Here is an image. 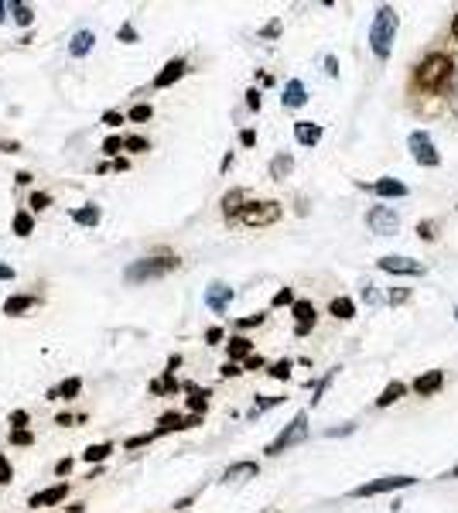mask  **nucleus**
I'll use <instances>...</instances> for the list:
<instances>
[{"label": "nucleus", "instance_id": "nucleus-1", "mask_svg": "<svg viewBox=\"0 0 458 513\" xmlns=\"http://www.w3.org/2000/svg\"><path fill=\"white\" fill-rule=\"evenodd\" d=\"M397 28H401V17H397V11H393V7H380V11H376V17H373V28H370V48L380 58L390 55L393 38H397Z\"/></svg>", "mask_w": 458, "mask_h": 513}, {"label": "nucleus", "instance_id": "nucleus-2", "mask_svg": "<svg viewBox=\"0 0 458 513\" xmlns=\"http://www.w3.org/2000/svg\"><path fill=\"white\" fill-rule=\"evenodd\" d=\"M178 271V256H147V260H134L127 267L130 285H144V281H158Z\"/></svg>", "mask_w": 458, "mask_h": 513}, {"label": "nucleus", "instance_id": "nucleus-3", "mask_svg": "<svg viewBox=\"0 0 458 513\" xmlns=\"http://www.w3.org/2000/svg\"><path fill=\"white\" fill-rule=\"evenodd\" d=\"M448 79H452V58L448 55H428L421 62V69H417V83L431 89V93L444 89Z\"/></svg>", "mask_w": 458, "mask_h": 513}, {"label": "nucleus", "instance_id": "nucleus-4", "mask_svg": "<svg viewBox=\"0 0 458 513\" xmlns=\"http://www.w3.org/2000/svg\"><path fill=\"white\" fill-rule=\"evenodd\" d=\"M304 438H308V414H294V421L267 445V456H281V452H287L291 445L304 442Z\"/></svg>", "mask_w": 458, "mask_h": 513}, {"label": "nucleus", "instance_id": "nucleus-5", "mask_svg": "<svg viewBox=\"0 0 458 513\" xmlns=\"http://www.w3.org/2000/svg\"><path fill=\"white\" fill-rule=\"evenodd\" d=\"M240 219L246 226H271V223L281 219V206L277 202H250V206H244Z\"/></svg>", "mask_w": 458, "mask_h": 513}, {"label": "nucleus", "instance_id": "nucleus-6", "mask_svg": "<svg viewBox=\"0 0 458 513\" xmlns=\"http://www.w3.org/2000/svg\"><path fill=\"white\" fill-rule=\"evenodd\" d=\"M414 486V476H387V479H373L353 489V497H376V493H393V489H407Z\"/></svg>", "mask_w": 458, "mask_h": 513}, {"label": "nucleus", "instance_id": "nucleus-7", "mask_svg": "<svg viewBox=\"0 0 458 513\" xmlns=\"http://www.w3.org/2000/svg\"><path fill=\"white\" fill-rule=\"evenodd\" d=\"M366 223H370L373 233H380V236H393L397 226H401V216L393 213L390 206H373L370 213H366Z\"/></svg>", "mask_w": 458, "mask_h": 513}, {"label": "nucleus", "instance_id": "nucleus-8", "mask_svg": "<svg viewBox=\"0 0 458 513\" xmlns=\"http://www.w3.org/2000/svg\"><path fill=\"white\" fill-rule=\"evenodd\" d=\"M407 147L414 151L417 157V165H428V168H434L442 157H438V151H434V141H431L424 130H414L411 137H407Z\"/></svg>", "mask_w": 458, "mask_h": 513}, {"label": "nucleus", "instance_id": "nucleus-9", "mask_svg": "<svg viewBox=\"0 0 458 513\" xmlns=\"http://www.w3.org/2000/svg\"><path fill=\"white\" fill-rule=\"evenodd\" d=\"M380 267L390 274H424V264H421V260H411V256H383Z\"/></svg>", "mask_w": 458, "mask_h": 513}, {"label": "nucleus", "instance_id": "nucleus-10", "mask_svg": "<svg viewBox=\"0 0 458 513\" xmlns=\"http://www.w3.org/2000/svg\"><path fill=\"white\" fill-rule=\"evenodd\" d=\"M229 301H233V287H226V285H209V291H205V305L213 308V312H226L229 308Z\"/></svg>", "mask_w": 458, "mask_h": 513}, {"label": "nucleus", "instance_id": "nucleus-11", "mask_svg": "<svg viewBox=\"0 0 458 513\" xmlns=\"http://www.w3.org/2000/svg\"><path fill=\"white\" fill-rule=\"evenodd\" d=\"M182 75H185V62H182V58H172V62L154 75V86H158V89H168V86L178 83Z\"/></svg>", "mask_w": 458, "mask_h": 513}, {"label": "nucleus", "instance_id": "nucleus-12", "mask_svg": "<svg viewBox=\"0 0 458 513\" xmlns=\"http://www.w3.org/2000/svg\"><path fill=\"white\" fill-rule=\"evenodd\" d=\"M93 45H96V35H93V31H75V35H72V42H69V52L75 58H83V55L93 52Z\"/></svg>", "mask_w": 458, "mask_h": 513}, {"label": "nucleus", "instance_id": "nucleus-13", "mask_svg": "<svg viewBox=\"0 0 458 513\" xmlns=\"http://www.w3.org/2000/svg\"><path fill=\"white\" fill-rule=\"evenodd\" d=\"M257 472H260L257 462H236V466H229L223 479H226V483H244V479H254Z\"/></svg>", "mask_w": 458, "mask_h": 513}, {"label": "nucleus", "instance_id": "nucleus-14", "mask_svg": "<svg viewBox=\"0 0 458 513\" xmlns=\"http://www.w3.org/2000/svg\"><path fill=\"white\" fill-rule=\"evenodd\" d=\"M373 192L383 196V199H401V196H407V186L397 182V178H380V182L373 186Z\"/></svg>", "mask_w": 458, "mask_h": 513}, {"label": "nucleus", "instance_id": "nucleus-15", "mask_svg": "<svg viewBox=\"0 0 458 513\" xmlns=\"http://www.w3.org/2000/svg\"><path fill=\"white\" fill-rule=\"evenodd\" d=\"M294 137H298V144H304V147H315L318 141H322V127L318 124H294Z\"/></svg>", "mask_w": 458, "mask_h": 513}, {"label": "nucleus", "instance_id": "nucleus-16", "mask_svg": "<svg viewBox=\"0 0 458 513\" xmlns=\"http://www.w3.org/2000/svg\"><path fill=\"white\" fill-rule=\"evenodd\" d=\"M294 318H298V336H308V328L315 326V308L308 301H298L294 305Z\"/></svg>", "mask_w": 458, "mask_h": 513}, {"label": "nucleus", "instance_id": "nucleus-17", "mask_svg": "<svg viewBox=\"0 0 458 513\" xmlns=\"http://www.w3.org/2000/svg\"><path fill=\"white\" fill-rule=\"evenodd\" d=\"M65 493H69V486L58 483V486H52V489H45V493H35V497H31V507H48V503H58V499H65Z\"/></svg>", "mask_w": 458, "mask_h": 513}, {"label": "nucleus", "instance_id": "nucleus-18", "mask_svg": "<svg viewBox=\"0 0 458 513\" xmlns=\"http://www.w3.org/2000/svg\"><path fill=\"white\" fill-rule=\"evenodd\" d=\"M281 100H284V106H304V100H308V93H304V86H301L298 79H291Z\"/></svg>", "mask_w": 458, "mask_h": 513}, {"label": "nucleus", "instance_id": "nucleus-19", "mask_svg": "<svg viewBox=\"0 0 458 513\" xmlns=\"http://www.w3.org/2000/svg\"><path fill=\"white\" fill-rule=\"evenodd\" d=\"M35 305H38V298H35V295H17V298L4 301V312L21 315V312H28V308H35Z\"/></svg>", "mask_w": 458, "mask_h": 513}, {"label": "nucleus", "instance_id": "nucleus-20", "mask_svg": "<svg viewBox=\"0 0 458 513\" xmlns=\"http://www.w3.org/2000/svg\"><path fill=\"white\" fill-rule=\"evenodd\" d=\"M438 387H442V373H438V370L428 373V377H417V380H414V390H417V394H424V397H428V394H434Z\"/></svg>", "mask_w": 458, "mask_h": 513}, {"label": "nucleus", "instance_id": "nucleus-21", "mask_svg": "<svg viewBox=\"0 0 458 513\" xmlns=\"http://www.w3.org/2000/svg\"><path fill=\"white\" fill-rule=\"evenodd\" d=\"M100 209H96V206H83V209H75V213H72V219H75V223H79V226H96V223H100Z\"/></svg>", "mask_w": 458, "mask_h": 513}, {"label": "nucleus", "instance_id": "nucleus-22", "mask_svg": "<svg viewBox=\"0 0 458 513\" xmlns=\"http://www.w3.org/2000/svg\"><path fill=\"white\" fill-rule=\"evenodd\" d=\"M11 15L21 28H31V21H35V11H31L28 4H21V0H11Z\"/></svg>", "mask_w": 458, "mask_h": 513}, {"label": "nucleus", "instance_id": "nucleus-23", "mask_svg": "<svg viewBox=\"0 0 458 513\" xmlns=\"http://www.w3.org/2000/svg\"><path fill=\"white\" fill-rule=\"evenodd\" d=\"M185 390L192 394V397H188V407H192L195 414L205 411V404H209V390H199V387H192V384H188Z\"/></svg>", "mask_w": 458, "mask_h": 513}, {"label": "nucleus", "instance_id": "nucleus-24", "mask_svg": "<svg viewBox=\"0 0 458 513\" xmlns=\"http://www.w3.org/2000/svg\"><path fill=\"white\" fill-rule=\"evenodd\" d=\"M403 394H407V387H403V384H390L387 390L376 397V407H390V404H393L397 397H403Z\"/></svg>", "mask_w": 458, "mask_h": 513}, {"label": "nucleus", "instance_id": "nucleus-25", "mask_svg": "<svg viewBox=\"0 0 458 513\" xmlns=\"http://www.w3.org/2000/svg\"><path fill=\"white\" fill-rule=\"evenodd\" d=\"M291 168H294L291 155H277L271 161V175H274V178H287V175H291Z\"/></svg>", "mask_w": 458, "mask_h": 513}, {"label": "nucleus", "instance_id": "nucleus-26", "mask_svg": "<svg viewBox=\"0 0 458 513\" xmlns=\"http://www.w3.org/2000/svg\"><path fill=\"white\" fill-rule=\"evenodd\" d=\"M329 312L335 315V318H353V315H356V305H353L349 298H335L329 305Z\"/></svg>", "mask_w": 458, "mask_h": 513}, {"label": "nucleus", "instance_id": "nucleus-27", "mask_svg": "<svg viewBox=\"0 0 458 513\" xmlns=\"http://www.w3.org/2000/svg\"><path fill=\"white\" fill-rule=\"evenodd\" d=\"M223 213H226V216L244 213V192H229L226 199H223Z\"/></svg>", "mask_w": 458, "mask_h": 513}, {"label": "nucleus", "instance_id": "nucleus-28", "mask_svg": "<svg viewBox=\"0 0 458 513\" xmlns=\"http://www.w3.org/2000/svg\"><path fill=\"white\" fill-rule=\"evenodd\" d=\"M79 390H83V380H79V377H72V380H65V384L58 387V390H55V394H52V397L72 400V397H75V394H79Z\"/></svg>", "mask_w": 458, "mask_h": 513}, {"label": "nucleus", "instance_id": "nucleus-29", "mask_svg": "<svg viewBox=\"0 0 458 513\" xmlns=\"http://www.w3.org/2000/svg\"><path fill=\"white\" fill-rule=\"evenodd\" d=\"M110 452H114V445H89L86 452H83V458H86V462H103V458L110 456Z\"/></svg>", "mask_w": 458, "mask_h": 513}, {"label": "nucleus", "instance_id": "nucleus-30", "mask_svg": "<svg viewBox=\"0 0 458 513\" xmlns=\"http://www.w3.org/2000/svg\"><path fill=\"white\" fill-rule=\"evenodd\" d=\"M250 359V342L246 339H240V336H236V339H229V359Z\"/></svg>", "mask_w": 458, "mask_h": 513}, {"label": "nucleus", "instance_id": "nucleus-31", "mask_svg": "<svg viewBox=\"0 0 458 513\" xmlns=\"http://www.w3.org/2000/svg\"><path fill=\"white\" fill-rule=\"evenodd\" d=\"M31 229H35V219L28 213H17L15 216V233L17 236H31Z\"/></svg>", "mask_w": 458, "mask_h": 513}, {"label": "nucleus", "instance_id": "nucleus-32", "mask_svg": "<svg viewBox=\"0 0 458 513\" xmlns=\"http://www.w3.org/2000/svg\"><path fill=\"white\" fill-rule=\"evenodd\" d=\"M151 114H154L151 103H137V106L130 110V120H134V124H144V120H151Z\"/></svg>", "mask_w": 458, "mask_h": 513}, {"label": "nucleus", "instance_id": "nucleus-33", "mask_svg": "<svg viewBox=\"0 0 458 513\" xmlns=\"http://www.w3.org/2000/svg\"><path fill=\"white\" fill-rule=\"evenodd\" d=\"M271 377H274V380H287V377H291V363H287V359H284V363H274Z\"/></svg>", "mask_w": 458, "mask_h": 513}, {"label": "nucleus", "instance_id": "nucleus-34", "mask_svg": "<svg viewBox=\"0 0 458 513\" xmlns=\"http://www.w3.org/2000/svg\"><path fill=\"white\" fill-rule=\"evenodd\" d=\"M103 151H106V155H120V151H124V137H106Z\"/></svg>", "mask_w": 458, "mask_h": 513}, {"label": "nucleus", "instance_id": "nucleus-35", "mask_svg": "<svg viewBox=\"0 0 458 513\" xmlns=\"http://www.w3.org/2000/svg\"><path fill=\"white\" fill-rule=\"evenodd\" d=\"M11 476H15V472H11V462L0 452V483H11Z\"/></svg>", "mask_w": 458, "mask_h": 513}, {"label": "nucleus", "instance_id": "nucleus-36", "mask_svg": "<svg viewBox=\"0 0 458 513\" xmlns=\"http://www.w3.org/2000/svg\"><path fill=\"white\" fill-rule=\"evenodd\" d=\"M124 147L127 151H147V141L144 137H124Z\"/></svg>", "mask_w": 458, "mask_h": 513}, {"label": "nucleus", "instance_id": "nucleus-37", "mask_svg": "<svg viewBox=\"0 0 458 513\" xmlns=\"http://www.w3.org/2000/svg\"><path fill=\"white\" fill-rule=\"evenodd\" d=\"M48 206H52V199H48L45 192H35V196H31V209H48Z\"/></svg>", "mask_w": 458, "mask_h": 513}, {"label": "nucleus", "instance_id": "nucleus-38", "mask_svg": "<svg viewBox=\"0 0 458 513\" xmlns=\"http://www.w3.org/2000/svg\"><path fill=\"white\" fill-rule=\"evenodd\" d=\"M158 435L154 431H147V435H137V438H127V448H137V445H147V442H154Z\"/></svg>", "mask_w": 458, "mask_h": 513}, {"label": "nucleus", "instance_id": "nucleus-39", "mask_svg": "<svg viewBox=\"0 0 458 513\" xmlns=\"http://www.w3.org/2000/svg\"><path fill=\"white\" fill-rule=\"evenodd\" d=\"M25 425H28V414H25V411L11 414V428H15V431H25Z\"/></svg>", "mask_w": 458, "mask_h": 513}, {"label": "nucleus", "instance_id": "nucleus-40", "mask_svg": "<svg viewBox=\"0 0 458 513\" xmlns=\"http://www.w3.org/2000/svg\"><path fill=\"white\" fill-rule=\"evenodd\" d=\"M103 124H106V127H120V124H124V116L116 114V110H106V114H103Z\"/></svg>", "mask_w": 458, "mask_h": 513}, {"label": "nucleus", "instance_id": "nucleus-41", "mask_svg": "<svg viewBox=\"0 0 458 513\" xmlns=\"http://www.w3.org/2000/svg\"><path fill=\"white\" fill-rule=\"evenodd\" d=\"M11 442H15V445H31L35 438H31V431H11Z\"/></svg>", "mask_w": 458, "mask_h": 513}, {"label": "nucleus", "instance_id": "nucleus-42", "mask_svg": "<svg viewBox=\"0 0 458 513\" xmlns=\"http://www.w3.org/2000/svg\"><path fill=\"white\" fill-rule=\"evenodd\" d=\"M417 233H421V240H434V223H421Z\"/></svg>", "mask_w": 458, "mask_h": 513}, {"label": "nucleus", "instance_id": "nucleus-43", "mask_svg": "<svg viewBox=\"0 0 458 513\" xmlns=\"http://www.w3.org/2000/svg\"><path fill=\"white\" fill-rule=\"evenodd\" d=\"M264 322V315H246V318H240V328H254Z\"/></svg>", "mask_w": 458, "mask_h": 513}, {"label": "nucleus", "instance_id": "nucleus-44", "mask_svg": "<svg viewBox=\"0 0 458 513\" xmlns=\"http://www.w3.org/2000/svg\"><path fill=\"white\" fill-rule=\"evenodd\" d=\"M246 106H250V110H260V93H257V89H250V93H246Z\"/></svg>", "mask_w": 458, "mask_h": 513}, {"label": "nucleus", "instance_id": "nucleus-45", "mask_svg": "<svg viewBox=\"0 0 458 513\" xmlns=\"http://www.w3.org/2000/svg\"><path fill=\"white\" fill-rule=\"evenodd\" d=\"M281 35V21H271L267 28H264V38H277Z\"/></svg>", "mask_w": 458, "mask_h": 513}, {"label": "nucleus", "instance_id": "nucleus-46", "mask_svg": "<svg viewBox=\"0 0 458 513\" xmlns=\"http://www.w3.org/2000/svg\"><path fill=\"white\" fill-rule=\"evenodd\" d=\"M287 301H291V287H284V291L274 295V305H287Z\"/></svg>", "mask_w": 458, "mask_h": 513}, {"label": "nucleus", "instance_id": "nucleus-47", "mask_svg": "<svg viewBox=\"0 0 458 513\" xmlns=\"http://www.w3.org/2000/svg\"><path fill=\"white\" fill-rule=\"evenodd\" d=\"M325 72H329V75H339V62H335V55L325 58Z\"/></svg>", "mask_w": 458, "mask_h": 513}, {"label": "nucleus", "instance_id": "nucleus-48", "mask_svg": "<svg viewBox=\"0 0 458 513\" xmlns=\"http://www.w3.org/2000/svg\"><path fill=\"white\" fill-rule=\"evenodd\" d=\"M240 141H244L246 147H254V144H257V134H254V130H244V134H240Z\"/></svg>", "mask_w": 458, "mask_h": 513}, {"label": "nucleus", "instance_id": "nucleus-49", "mask_svg": "<svg viewBox=\"0 0 458 513\" xmlns=\"http://www.w3.org/2000/svg\"><path fill=\"white\" fill-rule=\"evenodd\" d=\"M0 281H15V267H7V264H0Z\"/></svg>", "mask_w": 458, "mask_h": 513}, {"label": "nucleus", "instance_id": "nucleus-50", "mask_svg": "<svg viewBox=\"0 0 458 513\" xmlns=\"http://www.w3.org/2000/svg\"><path fill=\"white\" fill-rule=\"evenodd\" d=\"M69 469H72V458H62V462H58V466H55L58 476H69Z\"/></svg>", "mask_w": 458, "mask_h": 513}, {"label": "nucleus", "instance_id": "nucleus-51", "mask_svg": "<svg viewBox=\"0 0 458 513\" xmlns=\"http://www.w3.org/2000/svg\"><path fill=\"white\" fill-rule=\"evenodd\" d=\"M0 151H11V155H15V151H21V144H17V141H0Z\"/></svg>", "mask_w": 458, "mask_h": 513}, {"label": "nucleus", "instance_id": "nucleus-52", "mask_svg": "<svg viewBox=\"0 0 458 513\" xmlns=\"http://www.w3.org/2000/svg\"><path fill=\"white\" fill-rule=\"evenodd\" d=\"M120 38H124V42H134L137 35H134V28H130V25H124V28H120Z\"/></svg>", "mask_w": 458, "mask_h": 513}, {"label": "nucleus", "instance_id": "nucleus-53", "mask_svg": "<svg viewBox=\"0 0 458 513\" xmlns=\"http://www.w3.org/2000/svg\"><path fill=\"white\" fill-rule=\"evenodd\" d=\"M260 367H264V359H260V357H250V359H246V370H260Z\"/></svg>", "mask_w": 458, "mask_h": 513}, {"label": "nucleus", "instance_id": "nucleus-54", "mask_svg": "<svg viewBox=\"0 0 458 513\" xmlns=\"http://www.w3.org/2000/svg\"><path fill=\"white\" fill-rule=\"evenodd\" d=\"M236 373H244V370H240V367H233V363H226V367H223V377H236Z\"/></svg>", "mask_w": 458, "mask_h": 513}, {"label": "nucleus", "instance_id": "nucleus-55", "mask_svg": "<svg viewBox=\"0 0 458 513\" xmlns=\"http://www.w3.org/2000/svg\"><path fill=\"white\" fill-rule=\"evenodd\" d=\"M205 339H209V342H219V339H223V332H219V328H209V332H205Z\"/></svg>", "mask_w": 458, "mask_h": 513}, {"label": "nucleus", "instance_id": "nucleus-56", "mask_svg": "<svg viewBox=\"0 0 458 513\" xmlns=\"http://www.w3.org/2000/svg\"><path fill=\"white\" fill-rule=\"evenodd\" d=\"M390 301H393V305H401V301H407V291H393V295H390Z\"/></svg>", "mask_w": 458, "mask_h": 513}, {"label": "nucleus", "instance_id": "nucleus-57", "mask_svg": "<svg viewBox=\"0 0 458 513\" xmlns=\"http://www.w3.org/2000/svg\"><path fill=\"white\" fill-rule=\"evenodd\" d=\"M7 11H11V4H0V21L7 17Z\"/></svg>", "mask_w": 458, "mask_h": 513}, {"label": "nucleus", "instance_id": "nucleus-58", "mask_svg": "<svg viewBox=\"0 0 458 513\" xmlns=\"http://www.w3.org/2000/svg\"><path fill=\"white\" fill-rule=\"evenodd\" d=\"M65 513H83V503H79V507H72V510H65Z\"/></svg>", "mask_w": 458, "mask_h": 513}, {"label": "nucleus", "instance_id": "nucleus-59", "mask_svg": "<svg viewBox=\"0 0 458 513\" xmlns=\"http://www.w3.org/2000/svg\"><path fill=\"white\" fill-rule=\"evenodd\" d=\"M452 103H455V114H458V86H455V100H452Z\"/></svg>", "mask_w": 458, "mask_h": 513}, {"label": "nucleus", "instance_id": "nucleus-60", "mask_svg": "<svg viewBox=\"0 0 458 513\" xmlns=\"http://www.w3.org/2000/svg\"><path fill=\"white\" fill-rule=\"evenodd\" d=\"M455 38H458V17H455Z\"/></svg>", "mask_w": 458, "mask_h": 513}, {"label": "nucleus", "instance_id": "nucleus-61", "mask_svg": "<svg viewBox=\"0 0 458 513\" xmlns=\"http://www.w3.org/2000/svg\"><path fill=\"white\" fill-rule=\"evenodd\" d=\"M455 322H458V308H455Z\"/></svg>", "mask_w": 458, "mask_h": 513}, {"label": "nucleus", "instance_id": "nucleus-62", "mask_svg": "<svg viewBox=\"0 0 458 513\" xmlns=\"http://www.w3.org/2000/svg\"><path fill=\"white\" fill-rule=\"evenodd\" d=\"M455 476H458V469H455Z\"/></svg>", "mask_w": 458, "mask_h": 513}, {"label": "nucleus", "instance_id": "nucleus-63", "mask_svg": "<svg viewBox=\"0 0 458 513\" xmlns=\"http://www.w3.org/2000/svg\"><path fill=\"white\" fill-rule=\"evenodd\" d=\"M271 513H274V510H271Z\"/></svg>", "mask_w": 458, "mask_h": 513}]
</instances>
